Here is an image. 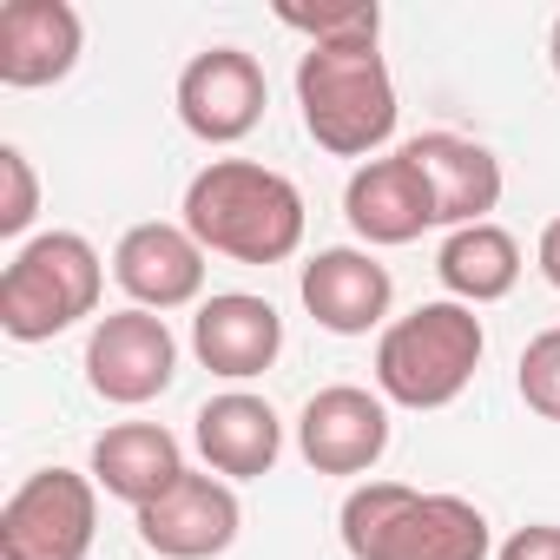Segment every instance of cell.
<instances>
[{
    "mask_svg": "<svg viewBox=\"0 0 560 560\" xmlns=\"http://www.w3.org/2000/svg\"><path fill=\"white\" fill-rule=\"evenodd\" d=\"M40 218V178L21 145H0V237H27Z\"/></svg>",
    "mask_w": 560,
    "mask_h": 560,
    "instance_id": "obj_21",
    "label": "cell"
},
{
    "mask_svg": "<svg viewBox=\"0 0 560 560\" xmlns=\"http://www.w3.org/2000/svg\"><path fill=\"white\" fill-rule=\"evenodd\" d=\"M298 455L317 475H370L389 455V402L357 383L317 389L298 416Z\"/></svg>",
    "mask_w": 560,
    "mask_h": 560,
    "instance_id": "obj_10",
    "label": "cell"
},
{
    "mask_svg": "<svg viewBox=\"0 0 560 560\" xmlns=\"http://www.w3.org/2000/svg\"><path fill=\"white\" fill-rule=\"evenodd\" d=\"M106 291V264L80 231H40L0 270V330L14 343H54L86 324Z\"/></svg>",
    "mask_w": 560,
    "mask_h": 560,
    "instance_id": "obj_5",
    "label": "cell"
},
{
    "mask_svg": "<svg viewBox=\"0 0 560 560\" xmlns=\"http://www.w3.org/2000/svg\"><path fill=\"white\" fill-rule=\"evenodd\" d=\"M139 540L159 553V560H218L237 527H244V508L231 494L224 475H185L165 501L139 508Z\"/></svg>",
    "mask_w": 560,
    "mask_h": 560,
    "instance_id": "obj_12",
    "label": "cell"
},
{
    "mask_svg": "<svg viewBox=\"0 0 560 560\" xmlns=\"http://www.w3.org/2000/svg\"><path fill=\"white\" fill-rule=\"evenodd\" d=\"M304 291V311L317 317V330L330 337H370V330H389V304H396V277L389 264H376V250H357V244H330L304 264L298 277Z\"/></svg>",
    "mask_w": 560,
    "mask_h": 560,
    "instance_id": "obj_11",
    "label": "cell"
},
{
    "mask_svg": "<svg viewBox=\"0 0 560 560\" xmlns=\"http://www.w3.org/2000/svg\"><path fill=\"white\" fill-rule=\"evenodd\" d=\"M435 277H442V291L455 298V304H501L514 284H521V244H514V231H501L494 218L488 224H462V231H448L442 237V250H435Z\"/></svg>",
    "mask_w": 560,
    "mask_h": 560,
    "instance_id": "obj_19",
    "label": "cell"
},
{
    "mask_svg": "<svg viewBox=\"0 0 560 560\" xmlns=\"http://www.w3.org/2000/svg\"><path fill=\"white\" fill-rule=\"evenodd\" d=\"M86 27L67 0H8L0 8V86L34 93V86H60L80 67Z\"/></svg>",
    "mask_w": 560,
    "mask_h": 560,
    "instance_id": "obj_14",
    "label": "cell"
},
{
    "mask_svg": "<svg viewBox=\"0 0 560 560\" xmlns=\"http://www.w3.org/2000/svg\"><path fill=\"white\" fill-rule=\"evenodd\" d=\"M185 475H191L185 468V448H178V435L165 422H113L93 442V481L113 501H126L132 514L152 508V501H165Z\"/></svg>",
    "mask_w": 560,
    "mask_h": 560,
    "instance_id": "obj_18",
    "label": "cell"
},
{
    "mask_svg": "<svg viewBox=\"0 0 560 560\" xmlns=\"http://www.w3.org/2000/svg\"><path fill=\"white\" fill-rule=\"evenodd\" d=\"M494 560H560V527L553 521H527V527H514L494 547Z\"/></svg>",
    "mask_w": 560,
    "mask_h": 560,
    "instance_id": "obj_23",
    "label": "cell"
},
{
    "mask_svg": "<svg viewBox=\"0 0 560 560\" xmlns=\"http://www.w3.org/2000/svg\"><path fill=\"white\" fill-rule=\"evenodd\" d=\"M205 244L185 231V224H165V218H145L132 224L119 244H113V284L132 298V311H185L205 298Z\"/></svg>",
    "mask_w": 560,
    "mask_h": 560,
    "instance_id": "obj_9",
    "label": "cell"
},
{
    "mask_svg": "<svg viewBox=\"0 0 560 560\" xmlns=\"http://www.w3.org/2000/svg\"><path fill=\"white\" fill-rule=\"evenodd\" d=\"M191 350L211 376L224 383H250L264 376L277 357H284V317H277L270 298H250V291H218L198 304L191 317Z\"/></svg>",
    "mask_w": 560,
    "mask_h": 560,
    "instance_id": "obj_13",
    "label": "cell"
},
{
    "mask_svg": "<svg viewBox=\"0 0 560 560\" xmlns=\"http://www.w3.org/2000/svg\"><path fill=\"white\" fill-rule=\"evenodd\" d=\"M547 60H553V73H560V21H553V34H547Z\"/></svg>",
    "mask_w": 560,
    "mask_h": 560,
    "instance_id": "obj_25",
    "label": "cell"
},
{
    "mask_svg": "<svg viewBox=\"0 0 560 560\" xmlns=\"http://www.w3.org/2000/svg\"><path fill=\"white\" fill-rule=\"evenodd\" d=\"M205 250L231 264H284L304 244V191L257 159H211L185 185V218H178Z\"/></svg>",
    "mask_w": 560,
    "mask_h": 560,
    "instance_id": "obj_1",
    "label": "cell"
},
{
    "mask_svg": "<svg viewBox=\"0 0 560 560\" xmlns=\"http://www.w3.org/2000/svg\"><path fill=\"white\" fill-rule=\"evenodd\" d=\"M298 113L304 132L330 152V159H376L396 139V80L389 60L376 54V40H350V47H304L298 54Z\"/></svg>",
    "mask_w": 560,
    "mask_h": 560,
    "instance_id": "obj_3",
    "label": "cell"
},
{
    "mask_svg": "<svg viewBox=\"0 0 560 560\" xmlns=\"http://www.w3.org/2000/svg\"><path fill=\"white\" fill-rule=\"evenodd\" d=\"M264 106H270V80H264L257 54H244V47H205L178 73V119L205 145L250 139Z\"/></svg>",
    "mask_w": 560,
    "mask_h": 560,
    "instance_id": "obj_8",
    "label": "cell"
},
{
    "mask_svg": "<svg viewBox=\"0 0 560 560\" xmlns=\"http://www.w3.org/2000/svg\"><path fill=\"white\" fill-rule=\"evenodd\" d=\"M488 357V330L468 304L435 298L376 337V396L396 409H448Z\"/></svg>",
    "mask_w": 560,
    "mask_h": 560,
    "instance_id": "obj_4",
    "label": "cell"
},
{
    "mask_svg": "<svg viewBox=\"0 0 560 560\" xmlns=\"http://www.w3.org/2000/svg\"><path fill=\"white\" fill-rule=\"evenodd\" d=\"M191 442L205 455L211 475L224 481H257L277 468V455H284V422H277V409L250 389H224L211 396L198 416H191Z\"/></svg>",
    "mask_w": 560,
    "mask_h": 560,
    "instance_id": "obj_17",
    "label": "cell"
},
{
    "mask_svg": "<svg viewBox=\"0 0 560 560\" xmlns=\"http://www.w3.org/2000/svg\"><path fill=\"white\" fill-rule=\"evenodd\" d=\"M521 402L547 422H560V330H540L521 350Z\"/></svg>",
    "mask_w": 560,
    "mask_h": 560,
    "instance_id": "obj_22",
    "label": "cell"
},
{
    "mask_svg": "<svg viewBox=\"0 0 560 560\" xmlns=\"http://www.w3.org/2000/svg\"><path fill=\"white\" fill-rule=\"evenodd\" d=\"M350 560H488L494 527L462 494H422L409 481H363L343 501Z\"/></svg>",
    "mask_w": 560,
    "mask_h": 560,
    "instance_id": "obj_2",
    "label": "cell"
},
{
    "mask_svg": "<svg viewBox=\"0 0 560 560\" xmlns=\"http://www.w3.org/2000/svg\"><path fill=\"white\" fill-rule=\"evenodd\" d=\"M291 34H304L311 47H350V40H376L383 34V8L376 0H350V8H277Z\"/></svg>",
    "mask_w": 560,
    "mask_h": 560,
    "instance_id": "obj_20",
    "label": "cell"
},
{
    "mask_svg": "<svg viewBox=\"0 0 560 560\" xmlns=\"http://www.w3.org/2000/svg\"><path fill=\"white\" fill-rule=\"evenodd\" d=\"M534 257H540V277L560 291V218H547V231H540V250H534Z\"/></svg>",
    "mask_w": 560,
    "mask_h": 560,
    "instance_id": "obj_24",
    "label": "cell"
},
{
    "mask_svg": "<svg viewBox=\"0 0 560 560\" xmlns=\"http://www.w3.org/2000/svg\"><path fill=\"white\" fill-rule=\"evenodd\" d=\"M402 152H409L416 172L429 178L435 224H448V231L488 224V211L501 205V159H494L481 139H462V132H416Z\"/></svg>",
    "mask_w": 560,
    "mask_h": 560,
    "instance_id": "obj_16",
    "label": "cell"
},
{
    "mask_svg": "<svg viewBox=\"0 0 560 560\" xmlns=\"http://www.w3.org/2000/svg\"><path fill=\"white\" fill-rule=\"evenodd\" d=\"M100 534V481L73 468L27 475L0 508V560H86Z\"/></svg>",
    "mask_w": 560,
    "mask_h": 560,
    "instance_id": "obj_6",
    "label": "cell"
},
{
    "mask_svg": "<svg viewBox=\"0 0 560 560\" xmlns=\"http://www.w3.org/2000/svg\"><path fill=\"white\" fill-rule=\"evenodd\" d=\"M343 218L363 244H416L435 224V198H429V178L416 172L409 152H383V159L350 172Z\"/></svg>",
    "mask_w": 560,
    "mask_h": 560,
    "instance_id": "obj_15",
    "label": "cell"
},
{
    "mask_svg": "<svg viewBox=\"0 0 560 560\" xmlns=\"http://www.w3.org/2000/svg\"><path fill=\"white\" fill-rule=\"evenodd\" d=\"M178 376V337L165 330V317L152 311H113L93 324L86 337V389L100 402L139 409L152 396H165Z\"/></svg>",
    "mask_w": 560,
    "mask_h": 560,
    "instance_id": "obj_7",
    "label": "cell"
}]
</instances>
